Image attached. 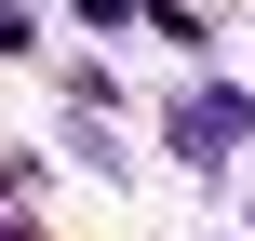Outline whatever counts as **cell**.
Here are the masks:
<instances>
[{
  "label": "cell",
  "instance_id": "obj_1",
  "mask_svg": "<svg viewBox=\"0 0 255 241\" xmlns=\"http://www.w3.org/2000/svg\"><path fill=\"white\" fill-rule=\"evenodd\" d=\"M175 134H188V161H215V148H229V134H242V94H202V107H188V121H175Z\"/></svg>",
  "mask_w": 255,
  "mask_h": 241
},
{
  "label": "cell",
  "instance_id": "obj_2",
  "mask_svg": "<svg viewBox=\"0 0 255 241\" xmlns=\"http://www.w3.org/2000/svg\"><path fill=\"white\" fill-rule=\"evenodd\" d=\"M0 241H27V228H0Z\"/></svg>",
  "mask_w": 255,
  "mask_h": 241
}]
</instances>
